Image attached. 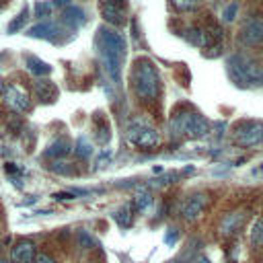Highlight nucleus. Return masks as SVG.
<instances>
[{"label": "nucleus", "mask_w": 263, "mask_h": 263, "mask_svg": "<svg viewBox=\"0 0 263 263\" xmlns=\"http://www.w3.org/2000/svg\"><path fill=\"white\" fill-rule=\"evenodd\" d=\"M78 240H80V245H82L84 249L95 247V240H92V236H90L86 230H80V232H78Z\"/></svg>", "instance_id": "cd10ccee"}, {"label": "nucleus", "mask_w": 263, "mask_h": 263, "mask_svg": "<svg viewBox=\"0 0 263 263\" xmlns=\"http://www.w3.org/2000/svg\"><path fill=\"white\" fill-rule=\"evenodd\" d=\"M37 255L35 242L31 240H21L10 249V263H33Z\"/></svg>", "instance_id": "9b49d317"}, {"label": "nucleus", "mask_w": 263, "mask_h": 263, "mask_svg": "<svg viewBox=\"0 0 263 263\" xmlns=\"http://www.w3.org/2000/svg\"><path fill=\"white\" fill-rule=\"evenodd\" d=\"M249 238H251V245H253V247H261V245H263V218H261V216L253 220Z\"/></svg>", "instance_id": "aec40b11"}, {"label": "nucleus", "mask_w": 263, "mask_h": 263, "mask_svg": "<svg viewBox=\"0 0 263 263\" xmlns=\"http://www.w3.org/2000/svg\"><path fill=\"white\" fill-rule=\"evenodd\" d=\"M226 70H228V76L230 80L240 86V88H247V86H253V84H263L261 82V76H263V70L257 68L249 58L245 55H230L228 62H226Z\"/></svg>", "instance_id": "20e7f679"}, {"label": "nucleus", "mask_w": 263, "mask_h": 263, "mask_svg": "<svg viewBox=\"0 0 263 263\" xmlns=\"http://www.w3.org/2000/svg\"><path fill=\"white\" fill-rule=\"evenodd\" d=\"M168 132L173 138H203L210 132V123L203 115L195 111H179L171 117Z\"/></svg>", "instance_id": "7ed1b4c3"}, {"label": "nucleus", "mask_w": 263, "mask_h": 263, "mask_svg": "<svg viewBox=\"0 0 263 263\" xmlns=\"http://www.w3.org/2000/svg\"><path fill=\"white\" fill-rule=\"evenodd\" d=\"M134 92L142 101H154L160 92V76L148 58H138L132 66Z\"/></svg>", "instance_id": "f03ea898"}, {"label": "nucleus", "mask_w": 263, "mask_h": 263, "mask_svg": "<svg viewBox=\"0 0 263 263\" xmlns=\"http://www.w3.org/2000/svg\"><path fill=\"white\" fill-rule=\"evenodd\" d=\"M70 152H72V144H70L68 138H55V140L49 142L47 148H45V156H47V158H55V160L66 158Z\"/></svg>", "instance_id": "ddd939ff"}, {"label": "nucleus", "mask_w": 263, "mask_h": 263, "mask_svg": "<svg viewBox=\"0 0 263 263\" xmlns=\"http://www.w3.org/2000/svg\"><path fill=\"white\" fill-rule=\"evenodd\" d=\"M171 2H173V6L177 10H191V8H195L197 0H171Z\"/></svg>", "instance_id": "bb28decb"}, {"label": "nucleus", "mask_w": 263, "mask_h": 263, "mask_svg": "<svg viewBox=\"0 0 263 263\" xmlns=\"http://www.w3.org/2000/svg\"><path fill=\"white\" fill-rule=\"evenodd\" d=\"M168 263H185V261H179V259H177V261H168Z\"/></svg>", "instance_id": "f704fd0d"}, {"label": "nucleus", "mask_w": 263, "mask_h": 263, "mask_svg": "<svg viewBox=\"0 0 263 263\" xmlns=\"http://www.w3.org/2000/svg\"><path fill=\"white\" fill-rule=\"evenodd\" d=\"M25 64H27L29 72L35 74V76H47V74L51 72V66H49L47 62L35 58V55H27V58H25Z\"/></svg>", "instance_id": "f3484780"}, {"label": "nucleus", "mask_w": 263, "mask_h": 263, "mask_svg": "<svg viewBox=\"0 0 263 263\" xmlns=\"http://www.w3.org/2000/svg\"><path fill=\"white\" fill-rule=\"evenodd\" d=\"M49 168L53 173H60V175H72L74 173L70 166H64V162H53V164H49Z\"/></svg>", "instance_id": "c756f323"}, {"label": "nucleus", "mask_w": 263, "mask_h": 263, "mask_svg": "<svg viewBox=\"0 0 263 263\" xmlns=\"http://www.w3.org/2000/svg\"><path fill=\"white\" fill-rule=\"evenodd\" d=\"M236 12H238V2H230V4L224 8V12H222V21H224V23H232L234 16H236Z\"/></svg>", "instance_id": "5701e85b"}, {"label": "nucleus", "mask_w": 263, "mask_h": 263, "mask_svg": "<svg viewBox=\"0 0 263 263\" xmlns=\"http://www.w3.org/2000/svg\"><path fill=\"white\" fill-rule=\"evenodd\" d=\"M51 6H53V4H49V2L37 0V2H35V6H33V14H35L37 18H45V16H49V14H51Z\"/></svg>", "instance_id": "4be33fe9"}, {"label": "nucleus", "mask_w": 263, "mask_h": 263, "mask_svg": "<svg viewBox=\"0 0 263 263\" xmlns=\"http://www.w3.org/2000/svg\"><path fill=\"white\" fill-rule=\"evenodd\" d=\"M125 140L132 146H138L142 150H148V148H154V146L160 144V134L148 121H144L140 117H134L125 125Z\"/></svg>", "instance_id": "39448f33"}, {"label": "nucleus", "mask_w": 263, "mask_h": 263, "mask_svg": "<svg viewBox=\"0 0 263 263\" xmlns=\"http://www.w3.org/2000/svg\"><path fill=\"white\" fill-rule=\"evenodd\" d=\"M177 177H179L177 173H166V175H162V177H158V179H152V181H150V185H154V187L171 185V183H175V179H177Z\"/></svg>", "instance_id": "393cba45"}, {"label": "nucleus", "mask_w": 263, "mask_h": 263, "mask_svg": "<svg viewBox=\"0 0 263 263\" xmlns=\"http://www.w3.org/2000/svg\"><path fill=\"white\" fill-rule=\"evenodd\" d=\"M111 158H113V152L111 150H101L99 152V156H97V168H105V166H109L111 164Z\"/></svg>", "instance_id": "b1692460"}, {"label": "nucleus", "mask_w": 263, "mask_h": 263, "mask_svg": "<svg viewBox=\"0 0 263 263\" xmlns=\"http://www.w3.org/2000/svg\"><path fill=\"white\" fill-rule=\"evenodd\" d=\"M33 263H55V259L51 255H47V253H37Z\"/></svg>", "instance_id": "7c9ffc66"}, {"label": "nucleus", "mask_w": 263, "mask_h": 263, "mask_svg": "<svg viewBox=\"0 0 263 263\" xmlns=\"http://www.w3.org/2000/svg\"><path fill=\"white\" fill-rule=\"evenodd\" d=\"M232 138L242 148H257L263 144V123L261 121H240L234 125Z\"/></svg>", "instance_id": "423d86ee"}, {"label": "nucleus", "mask_w": 263, "mask_h": 263, "mask_svg": "<svg viewBox=\"0 0 263 263\" xmlns=\"http://www.w3.org/2000/svg\"><path fill=\"white\" fill-rule=\"evenodd\" d=\"M261 82H263V76H261Z\"/></svg>", "instance_id": "e433bc0d"}, {"label": "nucleus", "mask_w": 263, "mask_h": 263, "mask_svg": "<svg viewBox=\"0 0 263 263\" xmlns=\"http://www.w3.org/2000/svg\"><path fill=\"white\" fill-rule=\"evenodd\" d=\"M62 21H64V25H68L70 29H78L80 25H84V12H82V8H78V6H68V8H64V12H62Z\"/></svg>", "instance_id": "dca6fc26"}, {"label": "nucleus", "mask_w": 263, "mask_h": 263, "mask_svg": "<svg viewBox=\"0 0 263 263\" xmlns=\"http://www.w3.org/2000/svg\"><path fill=\"white\" fill-rule=\"evenodd\" d=\"M76 195L72 193V191H58V193H53V199H58V201H64V199H74Z\"/></svg>", "instance_id": "2f4dec72"}, {"label": "nucleus", "mask_w": 263, "mask_h": 263, "mask_svg": "<svg viewBox=\"0 0 263 263\" xmlns=\"http://www.w3.org/2000/svg\"><path fill=\"white\" fill-rule=\"evenodd\" d=\"M74 152H76L80 158H88V156L92 154V144H90V140H88L86 136H80V138L76 140Z\"/></svg>", "instance_id": "412c9836"}, {"label": "nucleus", "mask_w": 263, "mask_h": 263, "mask_svg": "<svg viewBox=\"0 0 263 263\" xmlns=\"http://www.w3.org/2000/svg\"><path fill=\"white\" fill-rule=\"evenodd\" d=\"M97 53L99 60L105 68V72L109 74V78L119 84L121 82V66H123V58H125V39L117 29L111 27H99L97 31Z\"/></svg>", "instance_id": "f257e3e1"}, {"label": "nucleus", "mask_w": 263, "mask_h": 263, "mask_svg": "<svg viewBox=\"0 0 263 263\" xmlns=\"http://www.w3.org/2000/svg\"><path fill=\"white\" fill-rule=\"evenodd\" d=\"M240 41L245 45H259L263 41V21L261 18L247 21L240 29Z\"/></svg>", "instance_id": "1a4fd4ad"}, {"label": "nucleus", "mask_w": 263, "mask_h": 263, "mask_svg": "<svg viewBox=\"0 0 263 263\" xmlns=\"http://www.w3.org/2000/svg\"><path fill=\"white\" fill-rule=\"evenodd\" d=\"M0 263H10V261H6V259H0Z\"/></svg>", "instance_id": "c9c22d12"}, {"label": "nucleus", "mask_w": 263, "mask_h": 263, "mask_svg": "<svg viewBox=\"0 0 263 263\" xmlns=\"http://www.w3.org/2000/svg\"><path fill=\"white\" fill-rule=\"evenodd\" d=\"M152 205V195L148 189H138L134 193V199H132V208L136 212H146L148 208Z\"/></svg>", "instance_id": "6ab92c4d"}, {"label": "nucleus", "mask_w": 263, "mask_h": 263, "mask_svg": "<svg viewBox=\"0 0 263 263\" xmlns=\"http://www.w3.org/2000/svg\"><path fill=\"white\" fill-rule=\"evenodd\" d=\"M33 92L41 103H53L58 97V88L49 80H37L33 82Z\"/></svg>", "instance_id": "4468645a"}, {"label": "nucleus", "mask_w": 263, "mask_h": 263, "mask_svg": "<svg viewBox=\"0 0 263 263\" xmlns=\"http://www.w3.org/2000/svg\"><path fill=\"white\" fill-rule=\"evenodd\" d=\"M25 21H27V6L21 10L18 18H12V21H10V25H8V33H14L16 29H21V27L25 25Z\"/></svg>", "instance_id": "a878e982"}, {"label": "nucleus", "mask_w": 263, "mask_h": 263, "mask_svg": "<svg viewBox=\"0 0 263 263\" xmlns=\"http://www.w3.org/2000/svg\"><path fill=\"white\" fill-rule=\"evenodd\" d=\"M53 4H55V6H66V8H68V6H72V4H70V0H53Z\"/></svg>", "instance_id": "473e14b6"}, {"label": "nucleus", "mask_w": 263, "mask_h": 263, "mask_svg": "<svg viewBox=\"0 0 263 263\" xmlns=\"http://www.w3.org/2000/svg\"><path fill=\"white\" fill-rule=\"evenodd\" d=\"M113 220H115L121 228L132 226V224H134V208H132V203H125V205L117 208V210L113 212Z\"/></svg>", "instance_id": "a211bd4d"}, {"label": "nucleus", "mask_w": 263, "mask_h": 263, "mask_svg": "<svg viewBox=\"0 0 263 263\" xmlns=\"http://www.w3.org/2000/svg\"><path fill=\"white\" fill-rule=\"evenodd\" d=\"M210 205V195L199 191V193H193L189 195L183 205H181V218L185 222H195L197 218H201V214L205 212V208Z\"/></svg>", "instance_id": "0eeeda50"}, {"label": "nucleus", "mask_w": 263, "mask_h": 263, "mask_svg": "<svg viewBox=\"0 0 263 263\" xmlns=\"http://www.w3.org/2000/svg\"><path fill=\"white\" fill-rule=\"evenodd\" d=\"M27 35L39 37V39H55V35H60V27L55 23H39V25L31 27Z\"/></svg>", "instance_id": "2eb2a0df"}, {"label": "nucleus", "mask_w": 263, "mask_h": 263, "mask_svg": "<svg viewBox=\"0 0 263 263\" xmlns=\"http://www.w3.org/2000/svg\"><path fill=\"white\" fill-rule=\"evenodd\" d=\"M4 103L14 111V113H25L31 109V101L29 97L14 84H8L4 86Z\"/></svg>", "instance_id": "6e6552de"}, {"label": "nucleus", "mask_w": 263, "mask_h": 263, "mask_svg": "<svg viewBox=\"0 0 263 263\" xmlns=\"http://www.w3.org/2000/svg\"><path fill=\"white\" fill-rule=\"evenodd\" d=\"M195 263H212V261H210V259H205V257H199Z\"/></svg>", "instance_id": "72a5a7b5"}, {"label": "nucleus", "mask_w": 263, "mask_h": 263, "mask_svg": "<svg viewBox=\"0 0 263 263\" xmlns=\"http://www.w3.org/2000/svg\"><path fill=\"white\" fill-rule=\"evenodd\" d=\"M245 218H247L245 212H228V214H224V218L220 220V226H218V228H220V234H222V236H232V234H236L238 228H242Z\"/></svg>", "instance_id": "f8f14e48"}, {"label": "nucleus", "mask_w": 263, "mask_h": 263, "mask_svg": "<svg viewBox=\"0 0 263 263\" xmlns=\"http://www.w3.org/2000/svg\"><path fill=\"white\" fill-rule=\"evenodd\" d=\"M101 12L105 21L113 25H121L125 21V0H103Z\"/></svg>", "instance_id": "9d476101"}, {"label": "nucleus", "mask_w": 263, "mask_h": 263, "mask_svg": "<svg viewBox=\"0 0 263 263\" xmlns=\"http://www.w3.org/2000/svg\"><path fill=\"white\" fill-rule=\"evenodd\" d=\"M177 238H179V230H177V228H168V230L164 232V245L173 247V245L177 242Z\"/></svg>", "instance_id": "c85d7f7f"}]
</instances>
